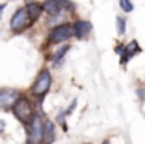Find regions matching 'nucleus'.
Wrapping results in <instances>:
<instances>
[{
    "instance_id": "f257e3e1",
    "label": "nucleus",
    "mask_w": 145,
    "mask_h": 144,
    "mask_svg": "<svg viewBox=\"0 0 145 144\" xmlns=\"http://www.w3.org/2000/svg\"><path fill=\"white\" fill-rule=\"evenodd\" d=\"M11 111H13V115L17 116V120H20L24 126L29 122V118H31L33 113H35V111H33L31 102H29L26 96H22V94L18 96V100L15 102V105L11 107Z\"/></svg>"
},
{
    "instance_id": "f03ea898",
    "label": "nucleus",
    "mask_w": 145,
    "mask_h": 144,
    "mask_svg": "<svg viewBox=\"0 0 145 144\" xmlns=\"http://www.w3.org/2000/svg\"><path fill=\"white\" fill-rule=\"evenodd\" d=\"M26 133H28V144H40V135H42V115L33 113L29 122L26 124Z\"/></svg>"
},
{
    "instance_id": "7ed1b4c3",
    "label": "nucleus",
    "mask_w": 145,
    "mask_h": 144,
    "mask_svg": "<svg viewBox=\"0 0 145 144\" xmlns=\"http://www.w3.org/2000/svg\"><path fill=\"white\" fill-rule=\"evenodd\" d=\"M50 87H52V74H50L48 69H44V70L39 72V76H37L35 81H33L31 94H33V96H37L39 100H42V96L50 90Z\"/></svg>"
},
{
    "instance_id": "20e7f679",
    "label": "nucleus",
    "mask_w": 145,
    "mask_h": 144,
    "mask_svg": "<svg viewBox=\"0 0 145 144\" xmlns=\"http://www.w3.org/2000/svg\"><path fill=\"white\" fill-rule=\"evenodd\" d=\"M72 35H74L72 24H70V22H63V24L53 26V30L50 32V35H48V43H50V44L66 43L68 39H72Z\"/></svg>"
},
{
    "instance_id": "39448f33",
    "label": "nucleus",
    "mask_w": 145,
    "mask_h": 144,
    "mask_svg": "<svg viewBox=\"0 0 145 144\" xmlns=\"http://www.w3.org/2000/svg\"><path fill=\"white\" fill-rule=\"evenodd\" d=\"M29 26H31V20H29V17H28L26 7H18V9L13 13L11 20H9L11 32L13 33H20V32H24L26 28H29Z\"/></svg>"
},
{
    "instance_id": "423d86ee",
    "label": "nucleus",
    "mask_w": 145,
    "mask_h": 144,
    "mask_svg": "<svg viewBox=\"0 0 145 144\" xmlns=\"http://www.w3.org/2000/svg\"><path fill=\"white\" fill-rule=\"evenodd\" d=\"M18 96H20V92L15 89H7V87L6 89H0V107L9 111L15 105V102L18 100Z\"/></svg>"
},
{
    "instance_id": "0eeeda50",
    "label": "nucleus",
    "mask_w": 145,
    "mask_h": 144,
    "mask_svg": "<svg viewBox=\"0 0 145 144\" xmlns=\"http://www.w3.org/2000/svg\"><path fill=\"white\" fill-rule=\"evenodd\" d=\"M55 141V124L50 118L42 120V135H40V142L42 144H53Z\"/></svg>"
},
{
    "instance_id": "6e6552de",
    "label": "nucleus",
    "mask_w": 145,
    "mask_h": 144,
    "mask_svg": "<svg viewBox=\"0 0 145 144\" xmlns=\"http://www.w3.org/2000/svg\"><path fill=\"white\" fill-rule=\"evenodd\" d=\"M142 52V48H140V44L136 43V41H131V44H127V46H123L121 48V65H127L129 63V59L132 57V55H136V54H140Z\"/></svg>"
},
{
    "instance_id": "1a4fd4ad",
    "label": "nucleus",
    "mask_w": 145,
    "mask_h": 144,
    "mask_svg": "<svg viewBox=\"0 0 145 144\" xmlns=\"http://www.w3.org/2000/svg\"><path fill=\"white\" fill-rule=\"evenodd\" d=\"M72 30H74V37H77V39H86V35H88L90 30H92V24H90L88 20H75L74 24H72Z\"/></svg>"
},
{
    "instance_id": "9d476101",
    "label": "nucleus",
    "mask_w": 145,
    "mask_h": 144,
    "mask_svg": "<svg viewBox=\"0 0 145 144\" xmlns=\"http://www.w3.org/2000/svg\"><path fill=\"white\" fill-rule=\"evenodd\" d=\"M26 11H28V17L31 22H37L39 17L44 13L42 11V4L35 2V0H26Z\"/></svg>"
},
{
    "instance_id": "9b49d317",
    "label": "nucleus",
    "mask_w": 145,
    "mask_h": 144,
    "mask_svg": "<svg viewBox=\"0 0 145 144\" xmlns=\"http://www.w3.org/2000/svg\"><path fill=\"white\" fill-rule=\"evenodd\" d=\"M42 11L46 15H63L64 9L61 7L59 0H44L42 2Z\"/></svg>"
},
{
    "instance_id": "f8f14e48",
    "label": "nucleus",
    "mask_w": 145,
    "mask_h": 144,
    "mask_svg": "<svg viewBox=\"0 0 145 144\" xmlns=\"http://www.w3.org/2000/svg\"><path fill=\"white\" fill-rule=\"evenodd\" d=\"M68 50H70V44H66V43H64L63 46H61V48H57V50L53 52L52 55H50V59H52V61H53V63L57 65V63H61V59L64 57V54H66Z\"/></svg>"
},
{
    "instance_id": "ddd939ff",
    "label": "nucleus",
    "mask_w": 145,
    "mask_h": 144,
    "mask_svg": "<svg viewBox=\"0 0 145 144\" xmlns=\"http://www.w3.org/2000/svg\"><path fill=\"white\" fill-rule=\"evenodd\" d=\"M120 7L125 11V13H131V11L134 9V4H132L131 0H120Z\"/></svg>"
},
{
    "instance_id": "4468645a",
    "label": "nucleus",
    "mask_w": 145,
    "mask_h": 144,
    "mask_svg": "<svg viewBox=\"0 0 145 144\" xmlns=\"http://www.w3.org/2000/svg\"><path fill=\"white\" fill-rule=\"evenodd\" d=\"M116 22H118V33H120V35H123V33H125V24H127V22H125V18L123 17H118Z\"/></svg>"
},
{
    "instance_id": "2eb2a0df",
    "label": "nucleus",
    "mask_w": 145,
    "mask_h": 144,
    "mask_svg": "<svg viewBox=\"0 0 145 144\" xmlns=\"http://www.w3.org/2000/svg\"><path fill=\"white\" fill-rule=\"evenodd\" d=\"M4 127H6V122H4V120H0V135L4 133Z\"/></svg>"
},
{
    "instance_id": "dca6fc26",
    "label": "nucleus",
    "mask_w": 145,
    "mask_h": 144,
    "mask_svg": "<svg viewBox=\"0 0 145 144\" xmlns=\"http://www.w3.org/2000/svg\"><path fill=\"white\" fill-rule=\"evenodd\" d=\"M4 9H6V4H0V17H2V13H4Z\"/></svg>"
},
{
    "instance_id": "f3484780",
    "label": "nucleus",
    "mask_w": 145,
    "mask_h": 144,
    "mask_svg": "<svg viewBox=\"0 0 145 144\" xmlns=\"http://www.w3.org/2000/svg\"><path fill=\"white\" fill-rule=\"evenodd\" d=\"M103 144H110V142H108V141H105V142H103Z\"/></svg>"
},
{
    "instance_id": "a211bd4d",
    "label": "nucleus",
    "mask_w": 145,
    "mask_h": 144,
    "mask_svg": "<svg viewBox=\"0 0 145 144\" xmlns=\"http://www.w3.org/2000/svg\"><path fill=\"white\" fill-rule=\"evenodd\" d=\"M86 144H92V142H86Z\"/></svg>"
}]
</instances>
